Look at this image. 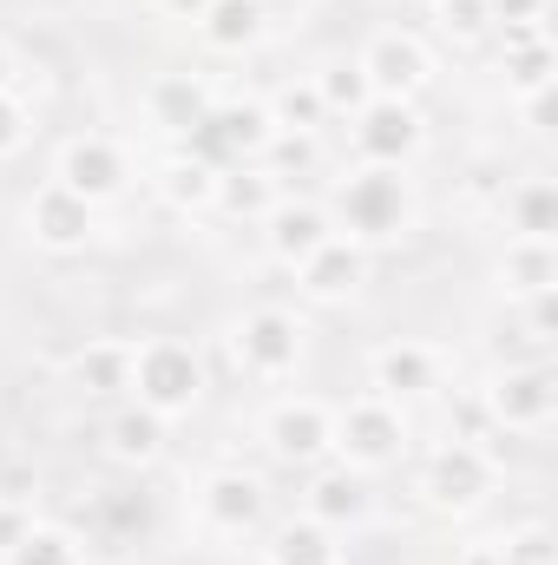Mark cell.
Returning <instances> with one entry per match:
<instances>
[{"label":"cell","mask_w":558,"mask_h":565,"mask_svg":"<svg viewBox=\"0 0 558 565\" xmlns=\"http://www.w3.org/2000/svg\"><path fill=\"white\" fill-rule=\"evenodd\" d=\"M466 565H506V546H473Z\"/></svg>","instance_id":"34"},{"label":"cell","mask_w":558,"mask_h":565,"mask_svg":"<svg viewBox=\"0 0 558 565\" xmlns=\"http://www.w3.org/2000/svg\"><path fill=\"white\" fill-rule=\"evenodd\" d=\"M197 33H204L217 53L250 46V40L264 33V0H211V7L197 13Z\"/></svg>","instance_id":"20"},{"label":"cell","mask_w":558,"mask_h":565,"mask_svg":"<svg viewBox=\"0 0 558 565\" xmlns=\"http://www.w3.org/2000/svg\"><path fill=\"white\" fill-rule=\"evenodd\" d=\"M264 224H270V250H277L282 264H302L309 250H322L335 237V217L322 204H296V198H277L264 211Z\"/></svg>","instance_id":"13"},{"label":"cell","mask_w":558,"mask_h":565,"mask_svg":"<svg viewBox=\"0 0 558 565\" xmlns=\"http://www.w3.org/2000/svg\"><path fill=\"white\" fill-rule=\"evenodd\" d=\"M296 270H302V296H315V302H342V296H355L362 277H368V250H362L355 237H329V244L309 250Z\"/></svg>","instance_id":"12"},{"label":"cell","mask_w":558,"mask_h":565,"mask_svg":"<svg viewBox=\"0 0 558 565\" xmlns=\"http://www.w3.org/2000/svg\"><path fill=\"white\" fill-rule=\"evenodd\" d=\"M315 93H322V106H329V113H342V106H348V119L375 99V93H368V79H362V66H329V79H315Z\"/></svg>","instance_id":"29"},{"label":"cell","mask_w":558,"mask_h":565,"mask_svg":"<svg viewBox=\"0 0 558 565\" xmlns=\"http://www.w3.org/2000/svg\"><path fill=\"white\" fill-rule=\"evenodd\" d=\"M204 113H211V99H204V86H197L191 73H164V79L151 86V126H164V132H197Z\"/></svg>","instance_id":"19"},{"label":"cell","mask_w":558,"mask_h":565,"mask_svg":"<svg viewBox=\"0 0 558 565\" xmlns=\"http://www.w3.org/2000/svg\"><path fill=\"white\" fill-rule=\"evenodd\" d=\"M26 231H33V244H46V250H79V244L93 237V204L73 198L66 184H40L33 204H26Z\"/></svg>","instance_id":"11"},{"label":"cell","mask_w":558,"mask_h":565,"mask_svg":"<svg viewBox=\"0 0 558 565\" xmlns=\"http://www.w3.org/2000/svg\"><path fill=\"white\" fill-rule=\"evenodd\" d=\"M204 520L211 526H224V533H244V526H257V513H264V487L250 480V473H217V480H204Z\"/></svg>","instance_id":"16"},{"label":"cell","mask_w":558,"mask_h":565,"mask_svg":"<svg viewBox=\"0 0 558 565\" xmlns=\"http://www.w3.org/2000/svg\"><path fill=\"white\" fill-rule=\"evenodd\" d=\"M264 440L277 447L282 460H322V454L335 447V415H329L322 402H309V395H289V402L270 408Z\"/></svg>","instance_id":"9"},{"label":"cell","mask_w":558,"mask_h":565,"mask_svg":"<svg viewBox=\"0 0 558 565\" xmlns=\"http://www.w3.org/2000/svg\"><path fill=\"white\" fill-rule=\"evenodd\" d=\"M7 565H86V559H79V540H73V533L26 526V533L7 546Z\"/></svg>","instance_id":"24"},{"label":"cell","mask_w":558,"mask_h":565,"mask_svg":"<svg viewBox=\"0 0 558 565\" xmlns=\"http://www.w3.org/2000/svg\"><path fill=\"white\" fill-rule=\"evenodd\" d=\"M158 7H171V13H184V20H197V13H204L211 0H158Z\"/></svg>","instance_id":"35"},{"label":"cell","mask_w":558,"mask_h":565,"mask_svg":"<svg viewBox=\"0 0 558 565\" xmlns=\"http://www.w3.org/2000/svg\"><path fill=\"white\" fill-rule=\"evenodd\" d=\"M506 224H513V237H546L552 244L558 231V198L546 178H519L513 191H506Z\"/></svg>","instance_id":"22"},{"label":"cell","mask_w":558,"mask_h":565,"mask_svg":"<svg viewBox=\"0 0 558 565\" xmlns=\"http://www.w3.org/2000/svg\"><path fill=\"white\" fill-rule=\"evenodd\" d=\"M506 565H546V533L533 526V533H519V540H506Z\"/></svg>","instance_id":"32"},{"label":"cell","mask_w":558,"mask_h":565,"mask_svg":"<svg viewBox=\"0 0 558 565\" xmlns=\"http://www.w3.org/2000/svg\"><path fill=\"white\" fill-rule=\"evenodd\" d=\"M237 362L257 375V382H282L296 362H302V322L289 309H250L237 322Z\"/></svg>","instance_id":"5"},{"label":"cell","mask_w":558,"mask_h":565,"mask_svg":"<svg viewBox=\"0 0 558 565\" xmlns=\"http://www.w3.org/2000/svg\"><path fill=\"white\" fill-rule=\"evenodd\" d=\"M335 447H342V467H355V473L388 467V460L408 447L401 408H395L388 395H362L355 408H342V415H335Z\"/></svg>","instance_id":"3"},{"label":"cell","mask_w":558,"mask_h":565,"mask_svg":"<svg viewBox=\"0 0 558 565\" xmlns=\"http://www.w3.org/2000/svg\"><path fill=\"white\" fill-rule=\"evenodd\" d=\"M500 277H506V289H519V296H546L552 289V244L546 237H513Z\"/></svg>","instance_id":"23"},{"label":"cell","mask_w":558,"mask_h":565,"mask_svg":"<svg viewBox=\"0 0 558 565\" xmlns=\"http://www.w3.org/2000/svg\"><path fill=\"white\" fill-rule=\"evenodd\" d=\"M73 382L86 395H126L132 388V342H86L73 355Z\"/></svg>","instance_id":"18"},{"label":"cell","mask_w":558,"mask_h":565,"mask_svg":"<svg viewBox=\"0 0 558 565\" xmlns=\"http://www.w3.org/2000/svg\"><path fill=\"white\" fill-rule=\"evenodd\" d=\"M493 20H546V0H486Z\"/></svg>","instance_id":"33"},{"label":"cell","mask_w":558,"mask_h":565,"mask_svg":"<svg viewBox=\"0 0 558 565\" xmlns=\"http://www.w3.org/2000/svg\"><path fill=\"white\" fill-rule=\"evenodd\" d=\"M277 198L282 191H277L270 171H244V164H237V171L217 178V198H211V204H224V211H270Z\"/></svg>","instance_id":"25"},{"label":"cell","mask_w":558,"mask_h":565,"mask_svg":"<svg viewBox=\"0 0 558 565\" xmlns=\"http://www.w3.org/2000/svg\"><path fill=\"white\" fill-rule=\"evenodd\" d=\"M427 388H433V349H420V342H395V349L375 355V395L401 402V395H427Z\"/></svg>","instance_id":"17"},{"label":"cell","mask_w":558,"mask_h":565,"mask_svg":"<svg viewBox=\"0 0 558 565\" xmlns=\"http://www.w3.org/2000/svg\"><path fill=\"white\" fill-rule=\"evenodd\" d=\"M164 198L171 204H211L217 198V164H204L197 151L191 158H171L164 164Z\"/></svg>","instance_id":"27"},{"label":"cell","mask_w":558,"mask_h":565,"mask_svg":"<svg viewBox=\"0 0 558 565\" xmlns=\"http://www.w3.org/2000/svg\"><path fill=\"white\" fill-rule=\"evenodd\" d=\"M270 565H342V546H335L329 526H315L302 513V520H289V526L270 533Z\"/></svg>","instance_id":"21"},{"label":"cell","mask_w":558,"mask_h":565,"mask_svg":"<svg viewBox=\"0 0 558 565\" xmlns=\"http://www.w3.org/2000/svg\"><path fill=\"white\" fill-rule=\"evenodd\" d=\"M7 73H13V60H7V46H0V93H7Z\"/></svg>","instance_id":"36"},{"label":"cell","mask_w":558,"mask_h":565,"mask_svg":"<svg viewBox=\"0 0 558 565\" xmlns=\"http://www.w3.org/2000/svg\"><path fill=\"white\" fill-rule=\"evenodd\" d=\"M368 480L355 473V467H329V473H315V487H309V520L315 526H355V520H368Z\"/></svg>","instance_id":"15"},{"label":"cell","mask_w":558,"mask_h":565,"mask_svg":"<svg viewBox=\"0 0 558 565\" xmlns=\"http://www.w3.org/2000/svg\"><path fill=\"white\" fill-rule=\"evenodd\" d=\"M440 20L447 26H460V33H486V0H440Z\"/></svg>","instance_id":"31"},{"label":"cell","mask_w":558,"mask_h":565,"mask_svg":"<svg viewBox=\"0 0 558 565\" xmlns=\"http://www.w3.org/2000/svg\"><path fill=\"white\" fill-rule=\"evenodd\" d=\"M53 184H66V191H73V198H86V204H106V198H119V191L132 184V158H126L112 139L86 132V139H73L66 151H60Z\"/></svg>","instance_id":"6"},{"label":"cell","mask_w":558,"mask_h":565,"mask_svg":"<svg viewBox=\"0 0 558 565\" xmlns=\"http://www.w3.org/2000/svg\"><path fill=\"white\" fill-rule=\"evenodd\" d=\"M322 119H329V106H322V93H315V86H302V93L289 86V93L277 99V113H270V126H277V132H315Z\"/></svg>","instance_id":"28"},{"label":"cell","mask_w":558,"mask_h":565,"mask_svg":"<svg viewBox=\"0 0 558 565\" xmlns=\"http://www.w3.org/2000/svg\"><path fill=\"white\" fill-rule=\"evenodd\" d=\"M493 415L506 427H546L552 422V375L546 369H506L500 382H493Z\"/></svg>","instance_id":"14"},{"label":"cell","mask_w":558,"mask_h":565,"mask_svg":"<svg viewBox=\"0 0 558 565\" xmlns=\"http://www.w3.org/2000/svg\"><path fill=\"white\" fill-rule=\"evenodd\" d=\"M415 145H420V113L408 99H368L355 113V151L368 164H401Z\"/></svg>","instance_id":"10"},{"label":"cell","mask_w":558,"mask_h":565,"mask_svg":"<svg viewBox=\"0 0 558 565\" xmlns=\"http://www.w3.org/2000/svg\"><path fill=\"white\" fill-rule=\"evenodd\" d=\"M106 434H112V454H119V460H151L158 440H164V415H151V408H126Z\"/></svg>","instance_id":"26"},{"label":"cell","mask_w":558,"mask_h":565,"mask_svg":"<svg viewBox=\"0 0 558 565\" xmlns=\"http://www.w3.org/2000/svg\"><path fill=\"white\" fill-rule=\"evenodd\" d=\"M335 217L348 224L355 244H382L408 224V178L401 164H362L335 184Z\"/></svg>","instance_id":"1"},{"label":"cell","mask_w":558,"mask_h":565,"mask_svg":"<svg viewBox=\"0 0 558 565\" xmlns=\"http://www.w3.org/2000/svg\"><path fill=\"white\" fill-rule=\"evenodd\" d=\"M264 7H270V0H264Z\"/></svg>","instance_id":"37"},{"label":"cell","mask_w":558,"mask_h":565,"mask_svg":"<svg viewBox=\"0 0 558 565\" xmlns=\"http://www.w3.org/2000/svg\"><path fill=\"white\" fill-rule=\"evenodd\" d=\"M355 66H362V79H368L375 99H408V93L427 86V73H433L427 46H420L415 33H401V26H382V33L355 53Z\"/></svg>","instance_id":"4"},{"label":"cell","mask_w":558,"mask_h":565,"mask_svg":"<svg viewBox=\"0 0 558 565\" xmlns=\"http://www.w3.org/2000/svg\"><path fill=\"white\" fill-rule=\"evenodd\" d=\"M26 139H33V113H26L13 93H0V158H13Z\"/></svg>","instance_id":"30"},{"label":"cell","mask_w":558,"mask_h":565,"mask_svg":"<svg viewBox=\"0 0 558 565\" xmlns=\"http://www.w3.org/2000/svg\"><path fill=\"white\" fill-rule=\"evenodd\" d=\"M486 487H493V454L473 447V440H447V447L427 460V473H420V493H427L433 507H447V513L473 507Z\"/></svg>","instance_id":"7"},{"label":"cell","mask_w":558,"mask_h":565,"mask_svg":"<svg viewBox=\"0 0 558 565\" xmlns=\"http://www.w3.org/2000/svg\"><path fill=\"white\" fill-rule=\"evenodd\" d=\"M270 139H277V126H270L264 106H211L197 119V132H191V151L204 164H217V151L224 158H244V151H264Z\"/></svg>","instance_id":"8"},{"label":"cell","mask_w":558,"mask_h":565,"mask_svg":"<svg viewBox=\"0 0 558 565\" xmlns=\"http://www.w3.org/2000/svg\"><path fill=\"white\" fill-rule=\"evenodd\" d=\"M132 395L151 415H184L204 395V362L191 355V342H132Z\"/></svg>","instance_id":"2"}]
</instances>
